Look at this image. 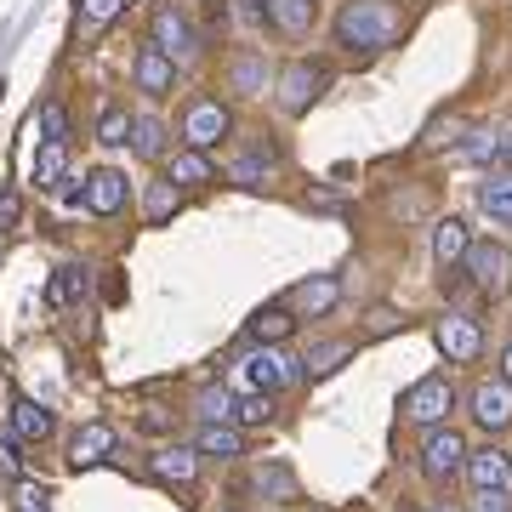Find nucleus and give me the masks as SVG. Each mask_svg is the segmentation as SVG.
<instances>
[{
    "label": "nucleus",
    "mask_w": 512,
    "mask_h": 512,
    "mask_svg": "<svg viewBox=\"0 0 512 512\" xmlns=\"http://www.w3.org/2000/svg\"><path fill=\"white\" fill-rule=\"evenodd\" d=\"M404 35V12L399 0H348L336 12V40L353 52H387Z\"/></svg>",
    "instance_id": "f257e3e1"
},
{
    "label": "nucleus",
    "mask_w": 512,
    "mask_h": 512,
    "mask_svg": "<svg viewBox=\"0 0 512 512\" xmlns=\"http://www.w3.org/2000/svg\"><path fill=\"white\" fill-rule=\"evenodd\" d=\"M467 444H461L456 427H433L427 433V444H421V478L427 484H456L461 473H467Z\"/></svg>",
    "instance_id": "f03ea898"
},
{
    "label": "nucleus",
    "mask_w": 512,
    "mask_h": 512,
    "mask_svg": "<svg viewBox=\"0 0 512 512\" xmlns=\"http://www.w3.org/2000/svg\"><path fill=\"white\" fill-rule=\"evenodd\" d=\"M228 131H234V114L222 109L217 97H194V103H188V114H183L188 148H217Z\"/></svg>",
    "instance_id": "7ed1b4c3"
},
{
    "label": "nucleus",
    "mask_w": 512,
    "mask_h": 512,
    "mask_svg": "<svg viewBox=\"0 0 512 512\" xmlns=\"http://www.w3.org/2000/svg\"><path fill=\"white\" fill-rule=\"evenodd\" d=\"M461 274L473 279L484 296H501L507 291V245H495V239H473V251L461 262Z\"/></svg>",
    "instance_id": "20e7f679"
},
{
    "label": "nucleus",
    "mask_w": 512,
    "mask_h": 512,
    "mask_svg": "<svg viewBox=\"0 0 512 512\" xmlns=\"http://www.w3.org/2000/svg\"><path fill=\"white\" fill-rule=\"evenodd\" d=\"M450 410H456V387L444 382V376H427V382H416L404 393V416L421 421V427H439Z\"/></svg>",
    "instance_id": "39448f33"
},
{
    "label": "nucleus",
    "mask_w": 512,
    "mask_h": 512,
    "mask_svg": "<svg viewBox=\"0 0 512 512\" xmlns=\"http://www.w3.org/2000/svg\"><path fill=\"white\" fill-rule=\"evenodd\" d=\"M319 92H325V69H319V63H291V69L279 74V109L291 114V120L308 114Z\"/></svg>",
    "instance_id": "423d86ee"
},
{
    "label": "nucleus",
    "mask_w": 512,
    "mask_h": 512,
    "mask_svg": "<svg viewBox=\"0 0 512 512\" xmlns=\"http://www.w3.org/2000/svg\"><path fill=\"white\" fill-rule=\"evenodd\" d=\"M239 365H245V382H251L256 393H279V387L296 382V359H285V353L268 348V342H262L256 353H245Z\"/></svg>",
    "instance_id": "0eeeda50"
},
{
    "label": "nucleus",
    "mask_w": 512,
    "mask_h": 512,
    "mask_svg": "<svg viewBox=\"0 0 512 512\" xmlns=\"http://www.w3.org/2000/svg\"><path fill=\"white\" fill-rule=\"evenodd\" d=\"M433 336H439V348L450 353L456 365H473L478 353H484V330H478V319H473V313H444Z\"/></svg>",
    "instance_id": "6e6552de"
},
{
    "label": "nucleus",
    "mask_w": 512,
    "mask_h": 512,
    "mask_svg": "<svg viewBox=\"0 0 512 512\" xmlns=\"http://www.w3.org/2000/svg\"><path fill=\"white\" fill-rule=\"evenodd\" d=\"M473 421L484 433H507L512 427V382H478L473 387Z\"/></svg>",
    "instance_id": "1a4fd4ad"
},
{
    "label": "nucleus",
    "mask_w": 512,
    "mask_h": 512,
    "mask_svg": "<svg viewBox=\"0 0 512 512\" xmlns=\"http://www.w3.org/2000/svg\"><path fill=\"white\" fill-rule=\"evenodd\" d=\"M131 74H137V92L148 97H165V92H177V57L160 52L154 40H148L143 52H137V63H131Z\"/></svg>",
    "instance_id": "9d476101"
},
{
    "label": "nucleus",
    "mask_w": 512,
    "mask_h": 512,
    "mask_svg": "<svg viewBox=\"0 0 512 512\" xmlns=\"http://www.w3.org/2000/svg\"><path fill=\"white\" fill-rule=\"evenodd\" d=\"M154 46L171 52L177 63H188V57L200 52V35H194V23H188L177 6H160V12H154Z\"/></svg>",
    "instance_id": "9b49d317"
},
{
    "label": "nucleus",
    "mask_w": 512,
    "mask_h": 512,
    "mask_svg": "<svg viewBox=\"0 0 512 512\" xmlns=\"http://www.w3.org/2000/svg\"><path fill=\"white\" fill-rule=\"evenodd\" d=\"M114 444L120 439H114L109 421H92V427H80V433L69 439V461L74 467H103V461L114 456Z\"/></svg>",
    "instance_id": "f8f14e48"
},
{
    "label": "nucleus",
    "mask_w": 512,
    "mask_h": 512,
    "mask_svg": "<svg viewBox=\"0 0 512 512\" xmlns=\"http://www.w3.org/2000/svg\"><path fill=\"white\" fill-rule=\"evenodd\" d=\"M336 302H342V279H336V274H313V279H302V285L291 291V308L308 313V319L330 313Z\"/></svg>",
    "instance_id": "ddd939ff"
},
{
    "label": "nucleus",
    "mask_w": 512,
    "mask_h": 512,
    "mask_svg": "<svg viewBox=\"0 0 512 512\" xmlns=\"http://www.w3.org/2000/svg\"><path fill=\"white\" fill-rule=\"evenodd\" d=\"M467 478H473V490H507L512 484V456L507 450H473L467 456Z\"/></svg>",
    "instance_id": "4468645a"
},
{
    "label": "nucleus",
    "mask_w": 512,
    "mask_h": 512,
    "mask_svg": "<svg viewBox=\"0 0 512 512\" xmlns=\"http://www.w3.org/2000/svg\"><path fill=\"white\" fill-rule=\"evenodd\" d=\"M86 205H92L97 217H114V211L126 205V177H120L114 165H97L92 177H86Z\"/></svg>",
    "instance_id": "2eb2a0df"
},
{
    "label": "nucleus",
    "mask_w": 512,
    "mask_h": 512,
    "mask_svg": "<svg viewBox=\"0 0 512 512\" xmlns=\"http://www.w3.org/2000/svg\"><path fill=\"white\" fill-rule=\"evenodd\" d=\"M251 490L268 495V501H302V484L285 461H256L251 467Z\"/></svg>",
    "instance_id": "dca6fc26"
},
{
    "label": "nucleus",
    "mask_w": 512,
    "mask_h": 512,
    "mask_svg": "<svg viewBox=\"0 0 512 512\" xmlns=\"http://www.w3.org/2000/svg\"><path fill=\"white\" fill-rule=\"evenodd\" d=\"M467 251H473L467 222H461V217H444L439 228H433V256H439V268H444V274H450V268H461V262H467Z\"/></svg>",
    "instance_id": "f3484780"
},
{
    "label": "nucleus",
    "mask_w": 512,
    "mask_h": 512,
    "mask_svg": "<svg viewBox=\"0 0 512 512\" xmlns=\"http://www.w3.org/2000/svg\"><path fill=\"white\" fill-rule=\"evenodd\" d=\"M194 450H200V456H217V461H239L245 456V433H239L234 421H205Z\"/></svg>",
    "instance_id": "a211bd4d"
},
{
    "label": "nucleus",
    "mask_w": 512,
    "mask_h": 512,
    "mask_svg": "<svg viewBox=\"0 0 512 512\" xmlns=\"http://www.w3.org/2000/svg\"><path fill=\"white\" fill-rule=\"evenodd\" d=\"M148 473L160 478V484H177V490H188V484L200 478V450H160V456L148 461Z\"/></svg>",
    "instance_id": "6ab92c4d"
},
{
    "label": "nucleus",
    "mask_w": 512,
    "mask_h": 512,
    "mask_svg": "<svg viewBox=\"0 0 512 512\" xmlns=\"http://www.w3.org/2000/svg\"><path fill=\"white\" fill-rule=\"evenodd\" d=\"M12 433H18L23 444H46L52 439V410H40L29 393H18V399H12Z\"/></svg>",
    "instance_id": "aec40b11"
},
{
    "label": "nucleus",
    "mask_w": 512,
    "mask_h": 512,
    "mask_svg": "<svg viewBox=\"0 0 512 512\" xmlns=\"http://www.w3.org/2000/svg\"><path fill=\"white\" fill-rule=\"evenodd\" d=\"M165 177H171L177 188L217 183V171H211V160H205V148H183V154H171V160H165Z\"/></svg>",
    "instance_id": "412c9836"
},
{
    "label": "nucleus",
    "mask_w": 512,
    "mask_h": 512,
    "mask_svg": "<svg viewBox=\"0 0 512 512\" xmlns=\"http://www.w3.org/2000/svg\"><path fill=\"white\" fill-rule=\"evenodd\" d=\"M228 171H234V183H245V188H262V183H268V177L279 171V154H274L268 143H256V148H245V154H239V160L228 165Z\"/></svg>",
    "instance_id": "4be33fe9"
},
{
    "label": "nucleus",
    "mask_w": 512,
    "mask_h": 512,
    "mask_svg": "<svg viewBox=\"0 0 512 512\" xmlns=\"http://www.w3.org/2000/svg\"><path fill=\"white\" fill-rule=\"evenodd\" d=\"M291 330H296V313L291 308H256L251 325H245V336H251V342H268V348H279Z\"/></svg>",
    "instance_id": "5701e85b"
},
{
    "label": "nucleus",
    "mask_w": 512,
    "mask_h": 512,
    "mask_svg": "<svg viewBox=\"0 0 512 512\" xmlns=\"http://www.w3.org/2000/svg\"><path fill=\"white\" fill-rule=\"evenodd\" d=\"M268 23H274L279 35L302 40L313 29V0H268Z\"/></svg>",
    "instance_id": "b1692460"
},
{
    "label": "nucleus",
    "mask_w": 512,
    "mask_h": 512,
    "mask_svg": "<svg viewBox=\"0 0 512 512\" xmlns=\"http://www.w3.org/2000/svg\"><path fill=\"white\" fill-rule=\"evenodd\" d=\"M177 205H183V188L171 183V177H160V183H148V194H143V222L160 228V222L177 217Z\"/></svg>",
    "instance_id": "393cba45"
},
{
    "label": "nucleus",
    "mask_w": 512,
    "mask_h": 512,
    "mask_svg": "<svg viewBox=\"0 0 512 512\" xmlns=\"http://www.w3.org/2000/svg\"><path fill=\"white\" fill-rule=\"evenodd\" d=\"M35 183H40V188H63V183H69V143H40V154H35Z\"/></svg>",
    "instance_id": "a878e982"
},
{
    "label": "nucleus",
    "mask_w": 512,
    "mask_h": 512,
    "mask_svg": "<svg viewBox=\"0 0 512 512\" xmlns=\"http://www.w3.org/2000/svg\"><path fill=\"white\" fill-rule=\"evenodd\" d=\"M478 205H484L495 222H507V228H512V171L484 177V183H478Z\"/></svg>",
    "instance_id": "bb28decb"
},
{
    "label": "nucleus",
    "mask_w": 512,
    "mask_h": 512,
    "mask_svg": "<svg viewBox=\"0 0 512 512\" xmlns=\"http://www.w3.org/2000/svg\"><path fill=\"white\" fill-rule=\"evenodd\" d=\"M228 421H234V427H268V421H274V393H256V387L251 393H239Z\"/></svg>",
    "instance_id": "cd10ccee"
},
{
    "label": "nucleus",
    "mask_w": 512,
    "mask_h": 512,
    "mask_svg": "<svg viewBox=\"0 0 512 512\" xmlns=\"http://www.w3.org/2000/svg\"><path fill=\"white\" fill-rule=\"evenodd\" d=\"M86 296V268H57L52 285H46V308H69Z\"/></svg>",
    "instance_id": "c85d7f7f"
},
{
    "label": "nucleus",
    "mask_w": 512,
    "mask_h": 512,
    "mask_svg": "<svg viewBox=\"0 0 512 512\" xmlns=\"http://www.w3.org/2000/svg\"><path fill=\"white\" fill-rule=\"evenodd\" d=\"M228 86L239 97H262L268 92V69H262V57H239L234 69H228Z\"/></svg>",
    "instance_id": "c756f323"
},
{
    "label": "nucleus",
    "mask_w": 512,
    "mask_h": 512,
    "mask_svg": "<svg viewBox=\"0 0 512 512\" xmlns=\"http://www.w3.org/2000/svg\"><path fill=\"white\" fill-rule=\"evenodd\" d=\"M131 148H137L143 160H160L165 154V126L154 114H137V120H131Z\"/></svg>",
    "instance_id": "7c9ffc66"
},
{
    "label": "nucleus",
    "mask_w": 512,
    "mask_h": 512,
    "mask_svg": "<svg viewBox=\"0 0 512 512\" xmlns=\"http://www.w3.org/2000/svg\"><path fill=\"white\" fill-rule=\"evenodd\" d=\"M12 512H52V490L35 484V478H18L12 484Z\"/></svg>",
    "instance_id": "2f4dec72"
},
{
    "label": "nucleus",
    "mask_w": 512,
    "mask_h": 512,
    "mask_svg": "<svg viewBox=\"0 0 512 512\" xmlns=\"http://www.w3.org/2000/svg\"><path fill=\"white\" fill-rule=\"evenodd\" d=\"M114 12H120V0H86V6H80V35H86V40L103 35Z\"/></svg>",
    "instance_id": "473e14b6"
},
{
    "label": "nucleus",
    "mask_w": 512,
    "mask_h": 512,
    "mask_svg": "<svg viewBox=\"0 0 512 512\" xmlns=\"http://www.w3.org/2000/svg\"><path fill=\"white\" fill-rule=\"evenodd\" d=\"M348 353H353V342H319V348H313L302 365H308L313 376H325V370H336L342 359H348Z\"/></svg>",
    "instance_id": "72a5a7b5"
},
{
    "label": "nucleus",
    "mask_w": 512,
    "mask_h": 512,
    "mask_svg": "<svg viewBox=\"0 0 512 512\" xmlns=\"http://www.w3.org/2000/svg\"><path fill=\"white\" fill-rule=\"evenodd\" d=\"M97 137H103V143H131V114L120 109V103H109L103 120H97Z\"/></svg>",
    "instance_id": "f704fd0d"
},
{
    "label": "nucleus",
    "mask_w": 512,
    "mask_h": 512,
    "mask_svg": "<svg viewBox=\"0 0 512 512\" xmlns=\"http://www.w3.org/2000/svg\"><path fill=\"white\" fill-rule=\"evenodd\" d=\"M40 131H46V143H63V137H69V109H63L57 97L40 103Z\"/></svg>",
    "instance_id": "c9c22d12"
},
{
    "label": "nucleus",
    "mask_w": 512,
    "mask_h": 512,
    "mask_svg": "<svg viewBox=\"0 0 512 512\" xmlns=\"http://www.w3.org/2000/svg\"><path fill=\"white\" fill-rule=\"evenodd\" d=\"M495 148H501V143H495L490 131H467V143H461L456 154H450V160H461V165H478V160H490Z\"/></svg>",
    "instance_id": "e433bc0d"
},
{
    "label": "nucleus",
    "mask_w": 512,
    "mask_h": 512,
    "mask_svg": "<svg viewBox=\"0 0 512 512\" xmlns=\"http://www.w3.org/2000/svg\"><path fill=\"white\" fill-rule=\"evenodd\" d=\"M200 416H205V421H228V416H234V393H222V387H211V393L200 399Z\"/></svg>",
    "instance_id": "4c0bfd02"
},
{
    "label": "nucleus",
    "mask_w": 512,
    "mask_h": 512,
    "mask_svg": "<svg viewBox=\"0 0 512 512\" xmlns=\"http://www.w3.org/2000/svg\"><path fill=\"white\" fill-rule=\"evenodd\" d=\"M473 512H512V495L507 490H478Z\"/></svg>",
    "instance_id": "58836bf2"
},
{
    "label": "nucleus",
    "mask_w": 512,
    "mask_h": 512,
    "mask_svg": "<svg viewBox=\"0 0 512 512\" xmlns=\"http://www.w3.org/2000/svg\"><path fill=\"white\" fill-rule=\"evenodd\" d=\"M0 473L23 478V456H18V439H0Z\"/></svg>",
    "instance_id": "ea45409f"
},
{
    "label": "nucleus",
    "mask_w": 512,
    "mask_h": 512,
    "mask_svg": "<svg viewBox=\"0 0 512 512\" xmlns=\"http://www.w3.org/2000/svg\"><path fill=\"white\" fill-rule=\"evenodd\" d=\"M399 325H404V319H399L393 308H376V313H370V336H393Z\"/></svg>",
    "instance_id": "a19ab883"
},
{
    "label": "nucleus",
    "mask_w": 512,
    "mask_h": 512,
    "mask_svg": "<svg viewBox=\"0 0 512 512\" xmlns=\"http://www.w3.org/2000/svg\"><path fill=\"white\" fill-rule=\"evenodd\" d=\"M18 217H23V200L6 188V194H0V228H18Z\"/></svg>",
    "instance_id": "79ce46f5"
},
{
    "label": "nucleus",
    "mask_w": 512,
    "mask_h": 512,
    "mask_svg": "<svg viewBox=\"0 0 512 512\" xmlns=\"http://www.w3.org/2000/svg\"><path fill=\"white\" fill-rule=\"evenodd\" d=\"M143 427H148V433H165V427H171V410H148Z\"/></svg>",
    "instance_id": "37998d69"
},
{
    "label": "nucleus",
    "mask_w": 512,
    "mask_h": 512,
    "mask_svg": "<svg viewBox=\"0 0 512 512\" xmlns=\"http://www.w3.org/2000/svg\"><path fill=\"white\" fill-rule=\"evenodd\" d=\"M501 376L512 382V336H507V348H501Z\"/></svg>",
    "instance_id": "c03bdc74"
},
{
    "label": "nucleus",
    "mask_w": 512,
    "mask_h": 512,
    "mask_svg": "<svg viewBox=\"0 0 512 512\" xmlns=\"http://www.w3.org/2000/svg\"><path fill=\"white\" fill-rule=\"evenodd\" d=\"M501 160H507V171H512V131L501 137Z\"/></svg>",
    "instance_id": "a18cd8bd"
},
{
    "label": "nucleus",
    "mask_w": 512,
    "mask_h": 512,
    "mask_svg": "<svg viewBox=\"0 0 512 512\" xmlns=\"http://www.w3.org/2000/svg\"><path fill=\"white\" fill-rule=\"evenodd\" d=\"M427 512H461V507H450V501H439V507H427Z\"/></svg>",
    "instance_id": "49530a36"
}]
</instances>
